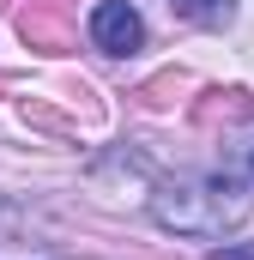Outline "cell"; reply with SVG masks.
Listing matches in <instances>:
<instances>
[{"label":"cell","instance_id":"3957f363","mask_svg":"<svg viewBox=\"0 0 254 260\" xmlns=\"http://www.w3.org/2000/svg\"><path fill=\"white\" fill-rule=\"evenodd\" d=\"M170 6H176V18H188L200 30H224L236 18V0H170Z\"/></svg>","mask_w":254,"mask_h":260},{"label":"cell","instance_id":"6da1fadb","mask_svg":"<svg viewBox=\"0 0 254 260\" xmlns=\"http://www.w3.org/2000/svg\"><path fill=\"white\" fill-rule=\"evenodd\" d=\"M248 212H254V194L242 176H176V182H157V194H151V224L194 236V242L236 230Z\"/></svg>","mask_w":254,"mask_h":260},{"label":"cell","instance_id":"8992f818","mask_svg":"<svg viewBox=\"0 0 254 260\" xmlns=\"http://www.w3.org/2000/svg\"><path fill=\"white\" fill-rule=\"evenodd\" d=\"M248 170H254V151H248Z\"/></svg>","mask_w":254,"mask_h":260},{"label":"cell","instance_id":"7a4b0ae2","mask_svg":"<svg viewBox=\"0 0 254 260\" xmlns=\"http://www.w3.org/2000/svg\"><path fill=\"white\" fill-rule=\"evenodd\" d=\"M91 43H97L103 55H133V49L145 43L139 6H133V0H97V6H91Z\"/></svg>","mask_w":254,"mask_h":260},{"label":"cell","instance_id":"5b68a950","mask_svg":"<svg viewBox=\"0 0 254 260\" xmlns=\"http://www.w3.org/2000/svg\"><path fill=\"white\" fill-rule=\"evenodd\" d=\"M12 224H18V212H12V206H0V230H12Z\"/></svg>","mask_w":254,"mask_h":260},{"label":"cell","instance_id":"277c9868","mask_svg":"<svg viewBox=\"0 0 254 260\" xmlns=\"http://www.w3.org/2000/svg\"><path fill=\"white\" fill-rule=\"evenodd\" d=\"M212 260H254V248H212Z\"/></svg>","mask_w":254,"mask_h":260}]
</instances>
